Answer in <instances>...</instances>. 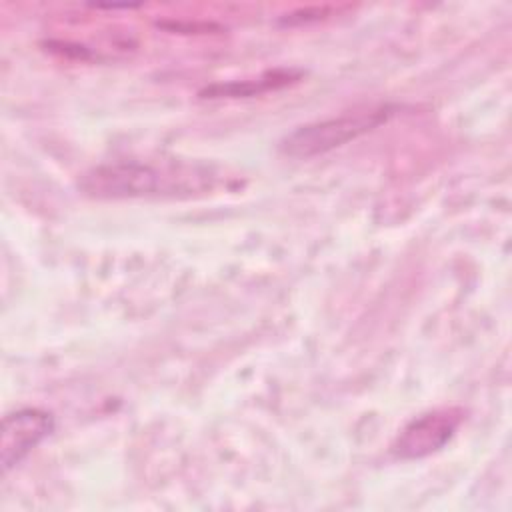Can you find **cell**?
<instances>
[{"label": "cell", "instance_id": "1", "mask_svg": "<svg viewBox=\"0 0 512 512\" xmlns=\"http://www.w3.org/2000/svg\"><path fill=\"white\" fill-rule=\"evenodd\" d=\"M218 174L204 164L182 160H118L90 168L78 188L92 198H190L216 184Z\"/></svg>", "mask_w": 512, "mask_h": 512}, {"label": "cell", "instance_id": "2", "mask_svg": "<svg viewBox=\"0 0 512 512\" xmlns=\"http://www.w3.org/2000/svg\"><path fill=\"white\" fill-rule=\"evenodd\" d=\"M396 110L398 106L386 104L298 126L288 136H284V140L280 142V150L290 158H312L318 154H326L386 124L396 114Z\"/></svg>", "mask_w": 512, "mask_h": 512}, {"label": "cell", "instance_id": "4", "mask_svg": "<svg viewBox=\"0 0 512 512\" xmlns=\"http://www.w3.org/2000/svg\"><path fill=\"white\" fill-rule=\"evenodd\" d=\"M54 414L42 408H20L4 416L0 434L2 472L18 466L40 442L54 432Z\"/></svg>", "mask_w": 512, "mask_h": 512}, {"label": "cell", "instance_id": "3", "mask_svg": "<svg viewBox=\"0 0 512 512\" xmlns=\"http://www.w3.org/2000/svg\"><path fill=\"white\" fill-rule=\"evenodd\" d=\"M464 418L466 410L462 406H446L424 412L400 430L392 442V454L402 460L430 456L450 442Z\"/></svg>", "mask_w": 512, "mask_h": 512}]
</instances>
